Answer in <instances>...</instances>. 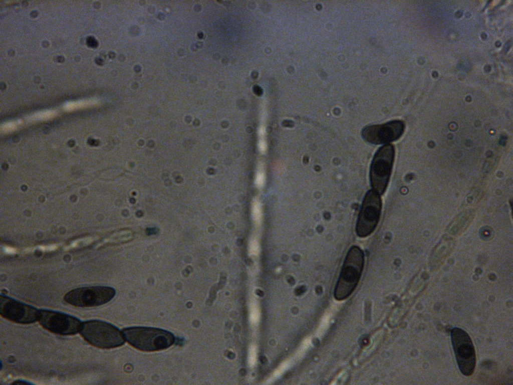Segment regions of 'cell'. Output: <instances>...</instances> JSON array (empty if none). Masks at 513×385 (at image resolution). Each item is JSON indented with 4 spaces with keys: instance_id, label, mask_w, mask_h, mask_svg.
<instances>
[{
    "instance_id": "8",
    "label": "cell",
    "mask_w": 513,
    "mask_h": 385,
    "mask_svg": "<svg viewBox=\"0 0 513 385\" xmlns=\"http://www.w3.org/2000/svg\"><path fill=\"white\" fill-rule=\"evenodd\" d=\"M38 321L46 330L62 335L77 333L82 323L77 318L69 314L45 309L40 310Z\"/></svg>"
},
{
    "instance_id": "9",
    "label": "cell",
    "mask_w": 513,
    "mask_h": 385,
    "mask_svg": "<svg viewBox=\"0 0 513 385\" xmlns=\"http://www.w3.org/2000/svg\"><path fill=\"white\" fill-rule=\"evenodd\" d=\"M0 313L4 318L20 324H31L38 320L40 310L37 308L1 295Z\"/></svg>"
},
{
    "instance_id": "4",
    "label": "cell",
    "mask_w": 513,
    "mask_h": 385,
    "mask_svg": "<svg viewBox=\"0 0 513 385\" xmlns=\"http://www.w3.org/2000/svg\"><path fill=\"white\" fill-rule=\"evenodd\" d=\"M394 148L390 144L380 147L372 159L370 171L371 185L380 195L385 191L394 159Z\"/></svg>"
},
{
    "instance_id": "7",
    "label": "cell",
    "mask_w": 513,
    "mask_h": 385,
    "mask_svg": "<svg viewBox=\"0 0 513 385\" xmlns=\"http://www.w3.org/2000/svg\"><path fill=\"white\" fill-rule=\"evenodd\" d=\"M381 208L380 195L374 190H369L363 199L356 224L358 236L365 237L373 232L379 222Z\"/></svg>"
},
{
    "instance_id": "13",
    "label": "cell",
    "mask_w": 513,
    "mask_h": 385,
    "mask_svg": "<svg viewBox=\"0 0 513 385\" xmlns=\"http://www.w3.org/2000/svg\"><path fill=\"white\" fill-rule=\"evenodd\" d=\"M305 288L303 287H301L298 288H296L295 290V293L296 295H300L305 291Z\"/></svg>"
},
{
    "instance_id": "15",
    "label": "cell",
    "mask_w": 513,
    "mask_h": 385,
    "mask_svg": "<svg viewBox=\"0 0 513 385\" xmlns=\"http://www.w3.org/2000/svg\"><path fill=\"white\" fill-rule=\"evenodd\" d=\"M288 282L289 283H290L291 284H293L294 283V280L293 278L291 277H289L288 278Z\"/></svg>"
},
{
    "instance_id": "5",
    "label": "cell",
    "mask_w": 513,
    "mask_h": 385,
    "mask_svg": "<svg viewBox=\"0 0 513 385\" xmlns=\"http://www.w3.org/2000/svg\"><path fill=\"white\" fill-rule=\"evenodd\" d=\"M115 294V289L110 287H83L68 292L64 299L67 303L77 307H94L108 302Z\"/></svg>"
},
{
    "instance_id": "11",
    "label": "cell",
    "mask_w": 513,
    "mask_h": 385,
    "mask_svg": "<svg viewBox=\"0 0 513 385\" xmlns=\"http://www.w3.org/2000/svg\"><path fill=\"white\" fill-rule=\"evenodd\" d=\"M87 44L89 46L92 47H95L97 46V42L94 38L90 37L87 40Z\"/></svg>"
},
{
    "instance_id": "17",
    "label": "cell",
    "mask_w": 513,
    "mask_h": 385,
    "mask_svg": "<svg viewBox=\"0 0 513 385\" xmlns=\"http://www.w3.org/2000/svg\"><path fill=\"white\" fill-rule=\"evenodd\" d=\"M234 356H235V355H234V354L233 353L229 352L228 353V357H229V358H231V359L233 358L234 357Z\"/></svg>"
},
{
    "instance_id": "14",
    "label": "cell",
    "mask_w": 513,
    "mask_h": 385,
    "mask_svg": "<svg viewBox=\"0 0 513 385\" xmlns=\"http://www.w3.org/2000/svg\"><path fill=\"white\" fill-rule=\"evenodd\" d=\"M12 383V384H29L30 383H29L28 382H27L26 381H23V380H16V381H15L14 382H13Z\"/></svg>"
},
{
    "instance_id": "6",
    "label": "cell",
    "mask_w": 513,
    "mask_h": 385,
    "mask_svg": "<svg viewBox=\"0 0 513 385\" xmlns=\"http://www.w3.org/2000/svg\"><path fill=\"white\" fill-rule=\"evenodd\" d=\"M452 347L458 367L464 375H471L474 370L476 356L472 341L468 333L461 328L451 330Z\"/></svg>"
},
{
    "instance_id": "1",
    "label": "cell",
    "mask_w": 513,
    "mask_h": 385,
    "mask_svg": "<svg viewBox=\"0 0 513 385\" xmlns=\"http://www.w3.org/2000/svg\"><path fill=\"white\" fill-rule=\"evenodd\" d=\"M122 333L125 340L134 347L144 351L165 349L175 341L170 332L162 329L134 326L124 328Z\"/></svg>"
},
{
    "instance_id": "3",
    "label": "cell",
    "mask_w": 513,
    "mask_h": 385,
    "mask_svg": "<svg viewBox=\"0 0 513 385\" xmlns=\"http://www.w3.org/2000/svg\"><path fill=\"white\" fill-rule=\"evenodd\" d=\"M364 255L361 249L354 246L348 252L334 291L335 298L342 300L356 288L362 274Z\"/></svg>"
},
{
    "instance_id": "12",
    "label": "cell",
    "mask_w": 513,
    "mask_h": 385,
    "mask_svg": "<svg viewBox=\"0 0 513 385\" xmlns=\"http://www.w3.org/2000/svg\"><path fill=\"white\" fill-rule=\"evenodd\" d=\"M157 232H158V230H157V228H147V230H146L147 234L148 235H152V234H155L157 233Z\"/></svg>"
},
{
    "instance_id": "19",
    "label": "cell",
    "mask_w": 513,
    "mask_h": 385,
    "mask_svg": "<svg viewBox=\"0 0 513 385\" xmlns=\"http://www.w3.org/2000/svg\"><path fill=\"white\" fill-rule=\"evenodd\" d=\"M245 370H244L243 369L240 370V374L244 375L245 374Z\"/></svg>"
},
{
    "instance_id": "10",
    "label": "cell",
    "mask_w": 513,
    "mask_h": 385,
    "mask_svg": "<svg viewBox=\"0 0 513 385\" xmlns=\"http://www.w3.org/2000/svg\"><path fill=\"white\" fill-rule=\"evenodd\" d=\"M404 130V123L400 120H393L382 124L365 127L362 136L367 142L373 144H387L398 139Z\"/></svg>"
},
{
    "instance_id": "2",
    "label": "cell",
    "mask_w": 513,
    "mask_h": 385,
    "mask_svg": "<svg viewBox=\"0 0 513 385\" xmlns=\"http://www.w3.org/2000/svg\"><path fill=\"white\" fill-rule=\"evenodd\" d=\"M79 332L88 343L100 348H116L125 342L122 332L114 325L102 320L82 322Z\"/></svg>"
},
{
    "instance_id": "16",
    "label": "cell",
    "mask_w": 513,
    "mask_h": 385,
    "mask_svg": "<svg viewBox=\"0 0 513 385\" xmlns=\"http://www.w3.org/2000/svg\"><path fill=\"white\" fill-rule=\"evenodd\" d=\"M261 362H262V363H266V362H267V358H266L265 357H264V356H262V357H261Z\"/></svg>"
},
{
    "instance_id": "18",
    "label": "cell",
    "mask_w": 513,
    "mask_h": 385,
    "mask_svg": "<svg viewBox=\"0 0 513 385\" xmlns=\"http://www.w3.org/2000/svg\"><path fill=\"white\" fill-rule=\"evenodd\" d=\"M256 294H258V295H259L260 296H263L264 295V293H263V291H261V290H257L256 291Z\"/></svg>"
}]
</instances>
